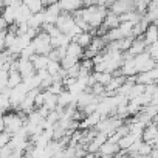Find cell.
<instances>
[{"label":"cell","mask_w":158,"mask_h":158,"mask_svg":"<svg viewBox=\"0 0 158 158\" xmlns=\"http://www.w3.org/2000/svg\"><path fill=\"white\" fill-rule=\"evenodd\" d=\"M11 138H13V135H10L8 132H2V133H0V149H2L3 146H6V144H10Z\"/></svg>","instance_id":"44dd1931"},{"label":"cell","mask_w":158,"mask_h":158,"mask_svg":"<svg viewBox=\"0 0 158 158\" xmlns=\"http://www.w3.org/2000/svg\"><path fill=\"white\" fill-rule=\"evenodd\" d=\"M74 158H77V156H74Z\"/></svg>","instance_id":"f1b7e54d"},{"label":"cell","mask_w":158,"mask_h":158,"mask_svg":"<svg viewBox=\"0 0 158 158\" xmlns=\"http://www.w3.org/2000/svg\"><path fill=\"white\" fill-rule=\"evenodd\" d=\"M19 73H20L23 81H27V79H30L36 74V68H34V65L30 59L19 57Z\"/></svg>","instance_id":"3957f363"},{"label":"cell","mask_w":158,"mask_h":158,"mask_svg":"<svg viewBox=\"0 0 158 158\" xmlns=\"http://www.w3.org/2000/svg\"><path fill=\"white\" fill-rule=\"evenodd\" d=\"M93 77H95V81H96L98 84L107 85L113 76H112L110 73H107V71H93Z\"/></svg>","instance_id":"9a60e30c"},{"label":"cell","mask_w":158,"mask_h":158,"mask_svg":"<svg viewBox=\"0 0 158 158\" xmlns=\"http://www.w3.org/2000/svg\"><path fill=\"white\" fill-rule=\"evenodd\" d=\"M155 138H158V126L152 121V123L147 124V126L144 127V130H143V141L150 143V141L155 139Z\"/></svg>","instance_id":"30bf717a"},{"label":"cell","mask_w":158,"mask_h":158,"mask_svg":"<svg viewBox=\"0 0 158 158\" xmlns=\"http://www.w3.org/2000/svg\"><path fill=\"white\" fill-rule=\"evenodd\" d=\"M30 60L33 62V65H34L36 71H39V70H47L48 62H50L48 56H44V54H34Z\"/></svg>","instance_id":"7c38bea8"},{"label":"cell","mask_w":158,"mask_h":158,"mask_svg":"<svg viewBox=\"0 0 158 158\" xmlns=\"http://www.w3.org/2000/svg\"><path fill=\"white\" fill-rule=\"evenodd\" d=\"M136 141V138L133 136V135H127V136H123V138H119V141H118V146H119V149L121 150H127L133 143Z\"/></svg>","instance_id":"e0dca14e"},{"label":"cell","mask_w":158,"mask_h":158,"mask_svg":"<svg viewBox=\"0 0 158 158\" xmlns=\"http://www.w3.org/2000/svg\"><path fill=\"white\" fill-rule=\"evenodd\" d=\"M93 37H95V36H93L90 31H82V33H79L76 37H73V42H76L77 45H81V47L85 50V48H89V45L92 44Z\"/></svg>","instance_id":"8fae6325"},{"label":"cell","mask_w":158,"mask_h":158,"mask_svg":"<svg viewBox=\"0 0 158 158\" xmlns=\"http://www.w3.org/2000/svg\"><path fill=\"white\" fill-rule=\"evenodd\" d=\"M5 132V123H3V118H0V133Z\"/></svg>","instance_id":"d4e9b609"},{"label":"cell","mask_w":158,"mask_h":158,"mask_svg":"<svg viewBox=\"0 0 158 158\" xmlns=\"http://www.w3.org/2000/svg\"><path fill=\"white\" fill-rule=\"evenodd\" d=\"M98 156H99V158H113L112 155H98Z\"/></svg>","instance_id":"83f0119b"},{"label":"cell","mask_w":158,"mask_h":158,"mask_svg":"<svg viewBox=\"0 0 158 158\" xmlns=\"http://www.w3.org/2000/svg\"><path fill=\"white\" fill-rule=\"evenodd\" d=\"M8 22L3 19V17H0V33H6L8 31Z\"/></svg>","instance_id":"7402d4cb"},{"label":"cell","mask_w":158,"mask_h":158,"mask_svg":"<svg viewBox=\"0 0 158 158\" xmlns=\"http://www.w3.org/2000/svg\"><path fill=\"white\" fill-rule=\"evenodd\" d=\"M57 3H59L62 13H71V14H73L74 11L84 8L82 0H59Z\"/></svg>","instance_id":"5b68a950"},{"label":"cell","mask_w":158,"mask_h":158,"mask_svg":"<svg viewBox=\"0 0 158 158\" xmlns=\"http://www.w3.org/2000/svg\"><path fill=\"white\" fill-rule=\"evenodd\" d=\"M119 150H121V149H119L118 143H113V141L107 139V141L101 146V149H99L98 155H112V156H113V155H116Z\"/></svg>","instance_id":"9c48e42d"},{"label":"cell","mask_w":158,"mask_h":158,"mask_svg":"<svg viewBox=\"0 0 158 158\" xmlns=\"http://www.w3.org/2000/svg\"><path fill=\"white\" fill-rule=\"evenodd\" d=\"M116 133L119 135V138L130 135V126H129L127 123H126V124H123V126H119V127H118V130H116Z\"/></svg>","instance_id":"ffe728a7"},{"label":"cell","mask_w":158,"mask_h":158,"mask_svg":"<svg viewBox=\"0 0 158 158\" xmlns=\"http://www.w3.org/2000/svg\"><path fill=\"white\" fill-rule=\"evenodd\" d=\"M14 2H16V0H3V5H5V6H11Z\"/></svg>","instance_id":"484cf974"},{"label":"cell","mask_w":158,"mask_h":158,"mask_svg":"<svg viewBox=\"0 0 158 158\" xmlns=\"http://www.w3.org/2000/svg\"><path fill=\"white\" fill-rule=\"evenodd\" d=\"M23 82V79L20 76L19 71H8V87L13 90L14 87H17L19 84Z\"/></svg>","instance_id":"5bb4252c"},{"label":"cell","mask_w":158,"mask_h":158,"mask_svg":"<svg viewBox=\"0 0 158 158\" xmlns=\"http://www.w3.org/2000/svg\"><path fill=\"white\" fill-rule=\"evenodd\" d=\"M3 123H5V132H8L10 135H16L20 129L25 127V123L17 112H6L3 115Z\"/></svg>","instance_id":"6da1fadb"},{"label":"cell","mask_w":158,"mask_h":158,"mask_svg":"<svg viewBox=\"0 0 158 158\" xmlns=\"http://www.w3.org/2000/svg\"><path fill=\"white\" fill-rule=\"evenodd\" d=\"M135 10V2L133 0H116V2L110 6V11L121 16V14H126L129 11Z\"/></svg>","instance_id":"277c9868"},{"label":"cell","mask_w":158,"mask_h":158,"mask_svg":"<svg viewBox=\"0 0 158 158\" xmlns=\"http://www.w3.org/2000/svg\"><path fill=\"white\" fill-rule=\"evenodd\" d=\"M16 40H17V34L8 31L6 36H5V45H6V48H11V47L16 44Z\"/></svg>","instance_id":"ac0fdd59"},{"label":"cell","mask_w":158,"mask_h":158,"mask_svg":"<svg viewBox=\"0 0 158 158\" xmlns=\"http://www.w3.org/2000/svg\"><path fill=\"white\" fill-rule=\"evenodd\" d=\"M6 33H0V51H5L6 50V45H5V36H6Z\"/></svg>","instance_id":"603a6c76"},{"label":"cell","mask_w":158,"mask_h":158,"mask_svg":"<svg viewBox=\"0 0 158 158\" xmlns=\"http://www.w3.org/2000/svg\"><path fill=\"white\" fill-rule=\"evenodd\" d=\"M77 62H79V59H76V57H73V56H70V54H65V56L60 59L59 64H60V67L67 71V70H70L71 67H74Z\"/></svg>","instance_id":"2e32d148"},{"label":"cell","mask_w":158,"mask_h":158,"mask_svg":"<svg viewBox=\"0 0 158 158\" xmlns=\"http://www.w3.org/2000/svg\"><path fill=\"white\" fill-rule=\"evenodd\" d=\"M143 39H144V42H146V45H147V47H149V45H152L153 42H156V40H158V27H156L155 23H150V25H149V28L144 31Z\"/></svg>","instance_id":"ba28073f"},{"label":"cell","mask_w":158,"mask_h":158,"mask_svg":"<svg viewBox=\"0 0 158 158\" xmlns=\"http://www.w3.org/2000/svg\"><path fill=\"white\" fill-rule=\"evenodd\" d=\"M144 51H147V45H146V42H144L143 36H139V37L133 39V42H132L130 48L127 50V53H129L132 57H135V56H138V54H141V53H144Z\"/></svg>","instance_id":"8992f818"},{"label":"cell","mask_w":158,"mask_h":158,"mask_svg":"<svg viewBox=\"0 0 158 158\" xmlns=\"http://www.w3.org/2000/svg\"><path fill=\"white\" fill-rule=\"evenodd\" d=\"M31 45L36 51V54H44V56H48V53L53 50V45H51V37L40 31L33 40H31Z\"/></svg>","instance_id":"7a4b0ae2"},{"label":"cell","mask_w":158,"mask_h":158,"mask_svg":"<svg viewBox=\"0 0 158 158\" xmlns=\"http://www.w3.org/2000/svg\"><path fill=\"white\" fill-rule=\"evenodd\" d=\"M3 13H5V5H3L2 2H0V17L3 16Z\"/></svg>","instance_id":"4316f807"},{"label":"cell","mask_w":158,"mask_h":158,"mask_svg":"<svg viewBox=\"0 0 158 158\" xmlns=\"http://www.w3.org/2000/svg\"><path fill=\"white\" fill-rule=\"evenodd\" d=\"M67 54H70V56H73V57H76V59L81 60V59L84 57V48H82L81 45H77L76 42L71 40V42L67 45Z\"/></svg>","instance_id":"4fadbf2b"},{"label":"cell","mask_w":158,"mask_h":158,"mask_svg":"<svg viewBox=\"0 0 158 158\" xmlns=\"http://www.w3.org/2000/svg\"><path fill=\"white\" fill-rule=\"evenodd\" d=\"M152 146L149 144V143H146V141H143V144H141V147H139V152H138V155H141V156H149L150 153H152Z\"/></svg>","instance_id":"d6986e66"},{"label":"cell","mask_w":158,"mask_h":158,"mask_svg":"<svg viewBox=\"0 0 158 158\" xmlns=\"http://www.w3.org/2000/svg\"><path fill=\"white\" fill-rule=\"evenodd\" d=\"M119 16L118 14H115V13H112L110 10L107 11V14H106V19H104V22H102V28H106L107 31L109 30H113V28H118L119 27Z\"/></svg>","instance_id":"52a82bcc"},{"label":"cell","mask_w":158,"mask_h":158,"mask_svg":"<svg viewBox=\"0 0 158 158\" xmlns=\"http://www.w3.org/2000/svg\"><path fill=\"white\" fill-rule=\"evenodd\" d=\"M98 158H99V156H98Z\"/></svg>","instance_id":"f546056e"},{"label":"cell","mask_w":158,"mask_h":158,"mask_svg":"<svg viewBox=\"0 0 158 158\" xmlns=\"http://www.w3.org/2000/svg\"><path fill=\"white\" fill-rule=\"evenodd\" d=\"M40 2H42V6H44V8H48L50 5H54V3H57L59 0H40Z\"/></svg>","instance_id":"cb8c5ba5"}]
</instances>
